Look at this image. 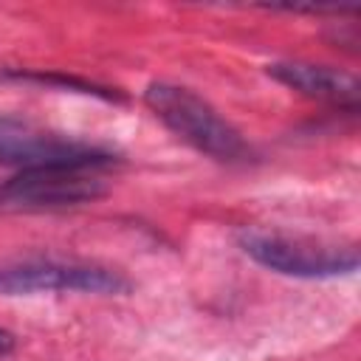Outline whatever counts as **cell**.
Here are the masks:
<instances>
[{
	"label": "cell",
	"instance_id": "1",
	"mask_svg": "<svg viewBox=\"0 0 361 361\" xmlns=\"http://www.w3.org/2000/svg\"><path fill=\"white\" fill-rule=\"evenodd\" d=\"M144 102L169 133H175L183 144L209 155L212 161L248 164L254 158V149L243 138V133L195 90L172 82H149L144 90Z\"/></svg>",
	"mask_w": 361,
	"mask_h": 361
},
{
	"label": "cell",
	"instance_id": "2",
	"mask_svg": "<svg viewBox=\"0 0 361 361\" xmlns=\"http://www.w3.org/2000/svg\"><path fill=\"white\" fill-rule=\"evenodd\" d=\"M237 245L257 265L296 279H333L347 276L358 268V248L322 243L302 234H282L268 228H243Z\"/></svg>",
	"mask_w": 361,
	"mask_h": 361
},
{
	"label": "cell",
	"instance_id": "3",
	"mask_svg": "<svg viewBox=\"0 0 361 361\" xmlns=\"http://www.w3.org/2000/svg\"><path fill=\"white\" fill-rule=\"evenodd\" d=\"M133 282L107 265L56 257H25L0 262V293L28 296V293H96V296H124Z\"/></svg>",
	"mask_w": 361,
	"mask_h": 361
},
{
	"label": "cell",
	"instance_id": "4",
	"mask_svg": "<svg viewBox=\"0 0 361 361\" xmlns=\"http://www.w3.org/2000/svg\"><path fill=\"white\" fill-rule=\"evenodd\" d=\"M107 195L102 166L20 169L0 183V212H56L93 203Z\"/></svg>",
	"mask_w": 361,
	"mask_h": 361
},
{
	"label": "cell",
	"instance_id": "5",
	"mask_svg": "<svg viewBox=\"0 0 361 361\" xmlns=\"http://www.w3.org/2000/svg\"><path fill=\"white\" fill-rule=\"evenodd\" d=\"M116 155L99 144L79 141L34 121L0 113V164L37 169V166H110Z\"/></svg>",
	"mask_w": 361,
	"mask_h": 361
},
{
	"label": "cell",
	"instance_id": "6",
	"mask_svg": "<svg viewBox=\"0 0 361 361\" xmlns=\"http://www.w3.org/2000/svg\"><path fill=\"white\" fill-rule=\"evenodd\" d=\"M265 71L274 82L296 90L305 99L324 102V104H333L350 113L358 110L361 87H358V79L347 71H338L330 65H313L302 59H282V62L268 65Z\"/></svg>",
	"mask_w": 361,
	"mask_h": 361
},
{
	"label": "cell",
	"instance_id": "7",
	"mask_svg": "<svg viewBox=\"0 0 361 361\" xmlns=\"http://www.w3.org/2000/svg\"><path fill=\"white\" fill-rule=\"evenodd\" d=\"M3 76H11V79H20V82H39V85H56L62 90H76V93H90V96H102L107 102H118L121 96L116 90H107V87H99L93 82H85V79H76V76H62V73H25V71H8Z\"/></svg>",
	"mask_w": 361,
	"mask_h": 361
},
{
	"label": "cell",
	"instance_id": "8",
	"mask_svg": "<svg viewBox=\"0 0 361 361\" xmlns=\"http://www.w3.org/2000/svg\"><path fill=\"white\" fill-rule=\"evenodd\" d=\"M14 344H17V341H14V336H11L8 330H3V327H0V358H3V355H8V353L14 350Z\"/></svg>",
	"mask_w": 361,
	"mask_h": 361
}]
</instances>
